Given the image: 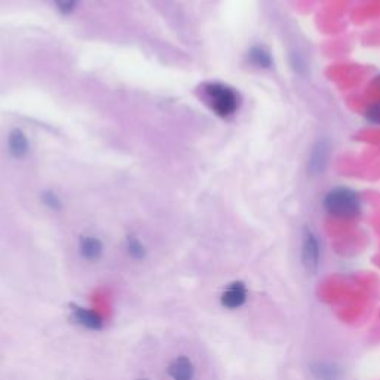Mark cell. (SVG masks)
<instances>
[{
  "instance_id": "7c38bea8",
  "label": "cell",
  "mask_w": 380,
  "mask_h": 380,
  "mask_svg": "<svg viewBox=\"0 0 380 380\" xmlns=\"http://www.w3.org/2000/svg\"><path fill=\"white\" fill-rule=\"evenodd\" d=\"M125 251L128 257L135 261H141L148 257V248H146L141 239L137 235H132V233L125 238Z\"/></svg>"
},
{
  "instance_id": "8992f818",
  "label": "cell",
  "mask_w": 380,
  "mask_h": 380,
  "mask_svg": "<svg viewBox=\"0 0 380 380\" xmlns=\"http://www.w3.org/2000/svg\"><path fill=\"white\" fill-rule=\"evenodd\" d=\"M248 297L247 286L242 281H233L225 288L220 296V303L223 308L229 310H235L246 305Z\"/></svg>"
},
{
  "instance_id": "8fae6325",
  "label": "cell",
  "mask_w": 380,
  "mask_h": 380,
  "mask_svg": "<svg viewBox=\"0 0 380 380\" xmlns=\"http://www.w3.org/2000/svg\"><path fill=\"white\" fill-rule=\"evenodd\" d=\"M247 58H248L250 64L257 67V69H270V67L274 66V58H272L269 50L265 46H260V45L252 46L248 51Z\"/></svg>"
},
{
  "instance_id": "7a4b0ae2",
  "label": "cell",
  "mask_w": 380,
  "mask_h": 380,
  "mask_svg": "<svg viewBox=\"0 0 380 380\" xmlns=\"http://www.w3.org/2000/svg\"><path fill=\"white\" fill-rule=\"evenodd\" d=\"M324 208L337 219H354L361 208L358 194L348 188H336L324 198Z\"/></svg>"
},
{
  "instance_id": "6da1fadb",
  "label": "cell",
  "mask_w": 380,
  "mask_h": 380,
  "mask_svg": "<svg viewBox=\"0 0 380 380\" xmlns=\"http://www.w3.org/2000/svg\"><path fill=\"white\" fill-rule=\"evenodd\" d=\"M203 100L220 118H230L241 106V97L232 86L220 82H208L202 86Z\"/></svg>"
},
{
  "instance_id": "277c9868",
  "label": "cell",
  "mask_w": 380,
  "mask_h": 380,
  "mask_svg": "<svg viewBox=\"0 0 380 380\" xmlns=\"http://www.w3.org/2000/svg\"><path fill=\"white\" fill-rule=\"evenodd\" d=\"M319 242L315 237V233L310 229H305L303 241H301V263L309 274H315L319 266Z\"/></svg>"
},
{
  "instance_id": "3957f363",
  "label": "cell",
  "mask_w": 380,
  "mask_h": 380,
  "mask_svg": "<svg viewBox=\"0 0 380 380\" xmlns=\"http://www.w3.org/2000/svg\"><path fill=\"white\" fill-rule=\"evenodd\" d=\"M69 318L73 324L88 331H101L106 321L99 312L77 303H69Z\"/></svg>"
},
{
  "instance_id": "30bf717a",
  "label": "cell",
  "mask_w": 380,
  "mask_h": 380,
  "mask_svg": "<svg viewBox=\"0 0 380 380\" xmlns=\"http://www.w3.org/2000/svg\"><path fill=\"white\" fill-rule=\"evenodd\" d=\"M310 372L318 380H340L342 370L339 366L327 361H317L310 364Z\"/></svg>"
},
{
  "instance_id": "9a60e30c",
  "label": "cell",
  "mask_w": 380,
  "mask_h": 380,
  "mask_svg": "<svg viewBox=\"0 0 380 380\" xmlns=\"http://www.w3.org/2000/svg\"><path fill=\"white\" fill-rule=\"evenodd\" d=\"M367 119L372 122V123H376V125H380V103H376L373 106L368 107L367 110Z\"/></svg>"
},
{
  "instance_id": "9c48e42d",
  "label": "cell",
  "mask_w": 380,
  "mask_h": 380,
  "mask_svg": "<svg viewBox=\"0 0 380 380\" xmlns=\"http://www.w3.org/2000/svg\"><path fill=\"white\" fill-rule=\"evenodd\" d=\"M8 152L15 159H24L30 152L27 135L18 128H14L8 135Z\"/></svg>"
},
{
  "instance_id": "52a82bcc",
  "label": "cell",
  "mask_w": 380,
  "mask_h": 380,
  "mask_svg": "<svg viewBox=\"0 0 380 380\" xmlns=\"http://www.w3.org/2000/svg\"><path fill=\"white\" fill-rule=\"evenodd\" d=\"M104 243L94 235H83L79 239V254L86 261H99L103 257Z\"/></svg>"
},
{
  "instance_id": "5b68a950",
  "label": "cell",
  "mask_w": 380,
  "mask_h": 380,
  "mask_svg": "<svg viewBox=\"0 0 380 380\" xmlns=\"http://www.w3.org/2000/svg\"><path fill=\"white\" fill-rule=\"evenodd\" d=\"M330 154H331V143L327 139L317 141L309 154L308 172L310 175L323 174L328 165Z\"/></svg>"
},
{
  "instance_id": "2e32d148",
  "label": "cell",
  "mask_w": 380,
  "mask_h": 380,
  "mask_svg": "<svg viewBox=\"0 0 380 380\" xmlns=\"http://www.w3.org/2000/svg\"><path fill=\"white\" fill-rule=\"evenodd\" d=\"M137 380H150V379H146V377H141V379H137Z\"/></svg>"
},
{
  "instance_id": "5bb4252c",
  "label": "cell",
  "mask_w": 380,
  "mask_h": 380,
  "mask_svg": "<svg viewBox=\"0 0 380 380\" xmlns=\"http://www.w3.org/2000/svg\"><path fill=\"white\" fill-rule=\"evenodd\" d=\"M55 8L64 15H70L76 11V8L79 6L81 0H52Z\"/></svg>"
},
{
  "instance_id": "ba28073f",
  "label": "cell",
  "mask_w": 380,
  "mask_h": 380,
  "mask_svg": "<svg viewBox=\"0 0 380 380\" xmlns=\"http://www.w3.org/2000/svg\"><path fill=\"white\" fill-rule=\"evenodd\" d=\"M167 373L172 380H193L194 366L189 357L179 355L170 363Z\"/></svg>"
},
{
  "instance_id": "4fadbf2b",
  "label": "cell",
  "mask_w": 380,
  "mask_h": 380,
  "mask_svg": "<svg viewBox=\"0 0 380 380\" xmlns=\"http://www.w3.org/2000/svg\"><path fill=\"white\" fill-rule=\"evenodd\" d=\"M42 202H43V206L46 208H50L51 211H60L63 208V202L60 199V197H58V194L52 190H45L42 194Z\"/></svg>"
}]
</instances>
